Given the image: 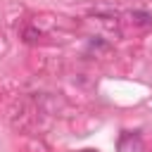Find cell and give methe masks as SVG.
Here are the masks:
<instances>
[{"mask_svg":"<svg viewBox=\"0 0 152 152\" xmlns=\"http://www.w3.org/2000/svg\"><path fill=\"white\" fill-rule=\"evenodd\" d=\"M131 19H133V24H138V26H152V14H150V12L135 10V12H131Z\"/></svg>","mask_w":152,"mask_h":152,"instance_id":"obj_1","label":"cell"},{"mask_svg":"<svg viewBox=\"0 0 152 152\" xmlns=\"http://www.w3.org/2000/svg\"><path fill=\"white\" fill-rule=\"evenodd\" d=\"M83 152H95V150H83Z\"/></svg>","mask_w":152,"mask_h":152,"instance_id":"obj_2","label":"cell"}]
</instances>
